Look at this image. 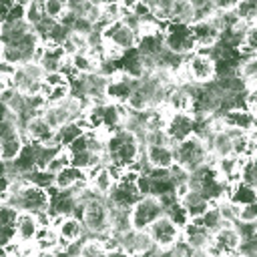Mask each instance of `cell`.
<instances>
[{"mask_svg": "<svg viewBox=\"0 0 257 257\" xmlns=\"http://www.w3.org/2000/svg\"><path fill=\"white\" fill-rule=\"evenodd\" d=\"M189 257H209V255H207V251H191Z\"/></svg>", "mask_w": 257, "mask_h": 257, "instance_id": "cell-40", "label": "cell"}, {"mask_svg": "<svg viewBox=\"0 0 257 257\" xmlns=\"http://www.w3.org/2000/svg\"><path fill=\"white\" fill-rule=\"evenodd\" d=\"M141 199L139 191L135 185H128V183H120L116 181L112 191L106 195V203L108 207L112 209H124V211H131V207Z\"/></svg>", "mask_w": 257, "mask_h": 257, "instance_id": "cell-16", "label": "cell"}, {"mask_svg": "<svg viewBox=\"0 0 257 257\" xmlns=\"http://www.w3.org/2000/svg\"><path fill=\"white\" fill-rule=\"evenodd\" d=\"M36 257H56V253L54 251H38Z\"/></svg>", "mask_w": 257, "mask_h": 257, "instance_id": "cell-39", "label": "cell"}, {"mask_svg": "<svg viewBox=\"0 0 257 257\" xmlns=\"http://www.w3.org/2000/svg\"><path fill=\"white\" fill-rule=\"evenodd\" d=\"M24 20V4L22 2H12L8 12H6V20L4 24H16Z\"/></svg>", "mask_w": 257, "mask_h": 257, "instance_id": "cell-37", "label": "cell"}, {"mask_svg": "<svg viewBox=\"0 0 257 257\" xmlns=\"http://www.w3.org/2000/svg\"><path fill=\"white\" fill-rule=\"evenodd\" d=\"M22 135V128L18 124V120L10 114L8 118L0 120V141H6V139H12V137H18Z\"/></svg>", "mask_w": 257, "mask_h": 257, "instance_id": "cell-35", "label": "cell"}, {"mask_svg": "<svg viewBox=\"0 0 257 257\" xmlns=\"http://www.w3.org/2000/svg\"><path fill=\"white\" fill-rule=\"evenodd\" d=\"M191 36H193V42L197 46V50H211L213 46H217L219 38H221V24H219V18H217V12L211 16V18H201V20H195L191 26Z\"/></svg>", "mask_w": 257, "mask_h": 257, "instance_id": "cell-8", "label": "cell"}, {"mask_svg": "<svg viewBox=\"0 0 257 257\" xmlns=\"http://www.w3.org/2000/svg\"><path fill=\"white\" fill-rule=\"evenodd\" d=\"M42 18H44V16H42V6H40V2H26V4H24V22H26L30 28H34Z\"/></svg>", "mask_w": 257, "mask_h": 257, "instance_id": "cell-33", "label": "cell"}, {"mask_svg": "<svg viewBox=\"0 0 257 257\" xmlns=\"http://www.w3.org/2000/svg\"><path fill=\"white\" fill-rule=\"evenodd\" d=\"M54 128L48 126V122L40 116V114H34L30 116L24 126H22V137L26 143L30 145H48L54 141Z\"/></svg>", "mask_w": 257, "mask_h": 257, "instance_id": "cell-14", "label": "cell"}, {"mask_svg": "<svg viewBox=\"0 0 257 257\" xmlns=\"http://www.w3.org/2000/svg\"><path fill=\"white\" fill-rule=\"evenodd\" d=\"M26 141L22 135L18 137H12V139H6V141H0V163L4 165H10L16 161V157L22 153Z\"/></svg>", "mask_w": 257, "mask_h": 257, "instance_id": "cell-24", "label": "cell"}, {"mask_svg": "<svg viewBox=\"0 0 257 257\" xmlns=\"http://www.w3.org/2000/svg\"><path fill=\"white\" fill-rule=\"evenodd\" d=\"M147 233H149L151 243L157 251H169L171 247H175L181 241V229L173 221H169L165 215L161 219H157L147 229Z\"/></svg>", "mask_w": 257, "mask_h": 257, "instance_id": "cell-9", "label": "cell"}, {"mask_svg": "<svg viewBox=\"0 0 257 257\" xmlns=\"http://www.w3.org/2000/svg\"><path fill=\"white\" fill-rule=\"evenodd\" d=\"M78 257H106V249L102 247L100 239H86V241H80V247H78Z\"/></svg>", "mask_w": 257, "mask_h": 257, "instance_id": "cell-29", "label": "cell"}, {"mask_svg": "<svg viewBox=\"0 0 257 257\" xmlns=\"http://www.w3.org/2000/svg\"><path fill=\"white\" fill-rule=\"evenodd\" d=\"M239 245H241V237L235 225H223L219 231L211 235V243L205 251L209 257H227L231 253H237Z\"/></svg>", "mask_w": 257, "mask_h": 257, "instance_id": "cell-10", "label": "cell"}, {"mask_svg": "<svg viewBox=\"0 0 257 257\" xmlns=\"http://www.w3.org/2000/svg\"><path fill=\"white\" fill-rule=\"evenodd\" d=\"M104 165L118 171L131 169L143 159V143L135 133L122 126L114 128L104 139Z\"/></svg>", "mask_w": 257, "mask_h": 257, "instance_id": "cell-1", "label": "cell"}, {"mask_svg": "<svg viewBox=\"0 0 257 257\" xmlns=\"http://www.w3.org/2000/svg\"><path fill=\"white\" fill-rule=\"evenodd\" d=\"M179 74L185 78V82H189L193 86H203V84H209L215 80L217 66H215V60L211 58L209 50H195L193 54L185 56L181 68L175 72V78Z\"/></svg>", "mask_w": 257, "mask_h": 257, "instance_id": "cell-2", "label": "cell"}, {"mask_svg": "<svg viewBox=\"0 0 257 257\" xmlns=\"http://www.w3.org/2000/svg\"><path fill=\"white\" fill-rule=\"evenodd\" d=\"M169 22H181V24L191 26L195 22V6H193V2H187V0L171 2V6H169Z\"/></svg>", "mask_w": 257, "mask_h": 257, "instance_id": "cell-23", "label": "cell"}, {"mask_svg": "<svg viewBox=\"0 0 257 257\" xmlns=\"http://www.w3.org/2000/svg\"><path fill=\"white\" fill-rule=\"evenodd\" d=\"M165 215V209L157 197H141L128 211V223L133 231H147L157 219Z\"/></svg>", "mask_w": 257, "mask_h": 257, "instance_id": "cell-6", "label": "cell"}, {"mask_svg": "<svg viewBox=\"0 0 257 257\" xmlns=\"http://www.w3.org/2000/svg\"><path fill=\"white\" fill-rule=\"evenodd\" d=\"M52 187L56 191H72L78 193L82 187H86V173L74 169V167H66L60 173H56L52 177Z\"/></svg>", "mask_w": 257, "mask_h": 257, "instance_id": "cell-19", "label": "cell"}, {"mask_svg": "<svg viewBox=\"0 0 257 257\" xmlns=\"http://www.w3.org/2000/svg\"><path fill=\"white\" fill-rule=\"evenodd\" d=\"M255 221H257V203L245 205V207H237L235 223H255Z\"/></svg>", "mask_w": 257, "mask_h": 257, "instance_id": "cell-36", "label": "cell"}, {"mask_svg": "<svg viewBox=\"0 0 257 257\" xmlns=\"http://www.w3.org/2000/svg\"><path fill=\"white\" fill-rule=\"evenodd\" d=\"M82 133H84V131L80 128V124H78L76 120H72V122H66V124H62L60 128H56L54 141H56V145H58L60 149H68Z\"/></svg>", "mask_w": 257, "mask_h": 257, "instance_id": "cell-25", "label": "cell"}, {"mask_svg": "<svg viewBox=\"0 0 257 257\" xmlns=\"http://www.w3.org/2000/svg\"><path fill=\"white\" fill-rule=\"evenodd\" d=\"M239 183L255 187L257 183V175H255V159H243L241 167H239Z\"/></svg>", "mask_w": 257, "mask_h": 257, "instance_id": "cell-32", "label": "cell"}, {"mask_svg": "<svg viewBox=\"0 0 257 257\" xmlns=\"http://www.w3.org/2000/svg\"><path fill=\"white\" fill-rule=\"evenodd\" d=\"M66 167H70V157H68V153H66V149H60L48 163H46V167H44V171L48 173V175H56V173H60L62 169H66Z\"/></svg>", "mask_w": 257, "mask_h": 257, "instance_id": "cell-31", "label": "cell"}, {"mask_svg": "<svg viewBox=\"0 0 257 257\" xmlns=\"http://www.w3.org/2000/svg\"><path fill=\"white\" fill-rule=\"evenodd\" d=\"M114 183H116V179L112 177V173H110V169H108L106 165L94 167V169H90V171L86 173V185H88L98 197H102V199H106V195L112 191Z\"/></svg>", "mask_w": 257, "mask_h": 257, "instance_id": "cell-18", "label": "cell"}, {"mask_svg": "<svg viewBox=\"0 0 257 257\" xmlns=\"http://www.w3.org/2000/svg\"><path fill=\"white\" fill-rule=\"evenodd\" d=\"M116 239H118V247L126 255H131V257H139V255L149 253V251L155 249L147 231H133V229H128L126 233L118 235Z\"/></svg>", "mask_w": 257, "mask_h": 257, "instance_id": "cell-15", "label": "cell"}, {"mask_svg": "<svg viewBox=\"0 0 257 257\" xmlns=\"http://www.w3.org/2000/svg\"><path fill=\"white\" fill-rule=\"evenodd\" d=\"M173 153H175V165L181 167L185 173H193L197 169H201L203 165H209L211 157H209V151H207V145L205 141H201L199 137H189L187 141L179 143L173 147Z\"/></svg>", "mask_w": 257, "mask_h": 257, "instance_id": "cell-3", "label": "cell"}, {"mask_svg": "<svg viewBox=\"0 0 257 257\" xmlns=\"http://www.w3.org/2000/svg\"><path fill=\"white\" fill-rule=\"evenodd\" d=\"M100 36H102V44H108L120 52L135 50L137 40H139L135 28H131L124 20H116V22L106 24L104 28H100Z\"/></svg>", "mask_w": 257, "mask_h": 257, "instance_id": "cell-7", "label": "cell"}, {"mask_svg": "<svg viewBox=\"0 0 257 257\" xmlns=\"http://www.w3.org/2000/svg\"><path fill=\"white\" fill-rule=\"evenodd\" d=\"M227 257H243V255H241V253L237 251V253H231V255H227Z\"/></svg>", "mask_w": 257, "mask_h": 257, "instance_id": "cell-41", "label": "cell"}, {"mask_svg": "<svg viewBox=\"0 0 257 257\" xmlns=\"http://www.w3.org/2000/svg\"><path fill=\"white\" fill-rule=\"evenodd\" d=\"M143 161L149 169L169 171L175 165V153L169 143H157V145H143Z\"/></svg>", "mask_w": 257, "mask_h": 257, "instance_id": "cell-12", "label": "cell"}, {"mask_svg": "<svg viewBox=\"0 0 257 257\" xmlns=\"http://www.w3.org/2000/svg\"><path fill=\"white\" fill-rule=\"evenodd\" d=\"M40 116L48 122V126L50 128H60L62 124H66V122H72V116H70V112H68V108L64 106V102L62 104H46L44 108H42V112H40Z\"/></svg>", "mask_w": 257, "mask_h": 257, "instance_id": "cell-22", "label": "cell"}, {"mask_svg": "<svg viewBox=\"0 0 257 257\" xmlns=\"http://www.w3.org/2000/svg\"><path fill=\"white\" fill-rule=\"evenodd\" d=\"M195 221H199V225H201L205 231H209L211 235H213L215 231H219L223 225H227V223L223 221V217H221V213H219V209H217L215 205H211V207L203 213V217H201V219H195Z\"/></svg>", "mask_w": 257, "mask_h": 257, "instance_id": "cell-27", "label": "cell"}, {"mask_svg": "<svg viewBox=\"0 0 257 257\" xmlns=\"http://www.w3.org/2000/svg\"><path fill=\"white\" fill-rule=\"evenodd\" d=\"M223 128L227 131H235V133H243V135H251L255 133V114L247 112L245 108H229L223 110L221 114H217Z\"/></svg>", "mask_w": 257, "mask_h": 257, "instance_id": "cell-13", "label": "cell"}, {"mask_svg": "<svg viewBox=\"0 0 257 257\" xmlns=\"http://www.w3.org/2000/svg\"><path fill=\"white\" fill-rule=\"evenodd\" d=\"M80 221L84 231H88L90 235H96V239L110 235V207L106 199H94L82 205Z\"/></svg>", "mask_w": 257, "mask_h": 257, "instance_id": "cell-4", "label": "cell"}, {"mask_svg": "<svg viewBox=\"0 0 257 257\" xmlns=\"http://www.w3.org/2000/svg\"><path fill=\"white\" fill-rule=\"evenodd\" d=\"M181 241L191 249V251H205L211 243V233L205 231L199 221H189L181 229Z\"/></svg>", "mask_w": 257, "mask_h": 257, "instance_id": "cell-20", "label": "cell"}, {"mask_svg": "<svg viewBox=\"0 0 257 257\" xmlns=\"http://www.w3.org/2000/svg\"><path fill=\"white\" fill-rule=\"evenodd\" d=\"M40 6H42V16L52 22H58L68 10L66 2H62V0H44V2H40Z\"/></svg>", "mask_w": 257, "mask_h": 257, "instance_id": "cell-28", "label": "cell"}, {"mask_svg": "<svg viewBox=\"0 0 257 257\" xmlns=\"http://www.w3.org/2000/svg\"><path fill=\"white\" fill-rule=\"evenodd\" d=\"M195 128H197V120H195L193 114H189V112L169 114L167 124H165V137L175 147V145L187 141L189 137H193L195 135Z\"/></svg>", "mask_w": 257, "mask_h": 257, "instance_id": "cell-11", "label": "cell"}, {"mask_svg": "<svg viewBox=\"0 0 257 257\" xmlns=\"http://www.w3.org/2000/svg\"><path fill=\"white\" fill-rule=\"evenodd\" d=\"M225 199L233 207H245V205H253L257 201V191H255V187H249L243 183H233V185H229Z\"/></svg>", "mask_w": 257, "mask_h": 257, "instance_id": "cell-21", "label": "cell"}, {"mask_svg": "<svg viewBox=\"0 0 257 257\" xmlns=\"http://www.w3.org/2000/svg\"><path fill=\"white\" fill-rule=\"evenodd\" d=\"M233 14H235V18L241 20V22L257 24V2H253V0H241V2H235Z\"/></svg>", "mask_w": 257, "mask_h": 257, "instance_id": "cell-26", "label": "cell"}, {"mask_svg": "<svg viewBox=\"0 0 257 257\" xmlns=\"http://www.w3.org/2000/svg\"><path fill=\"white\" fill-rule=\"evenodd\" d=\"M12 229H14V241L18 245H28V243H34V239H36V235L40 231V225H38L34 215L18 213Z\"/></svg>", "mask_w": 257, "mask_h": 257, "instance_id": "cell-17", "label": "cell"}, {"mask_svg": "<svg viewBox=\"0 0 257 257\" xmlns=\"http://www.w3.org/2000/svg\"><path fill=\"white\" fill-rule=\"evenodd\" d=\"M10 116V112H8V108H6V104L0 100V120H4V118H8Z\"/></svg>", "mask_w": 257, "mask_h": 257, "instance_id": "cell-38", "label": "cell"}, {"mask_svg": "<svg viewBox=\"0 0 257 257\" xmlns=\"http://www.w3.org/2000/svg\"><path fill=\"white\" fill-rule=\"evenodd\" d=\"M68 96H70V86L68 84H60V86L48 88V92L44 96V102L46 104H62Z\"/></svg>", "mask_w": 257, "mask_h": 257, "instance_id": "cell-34", "label": "cell"}, {"mask_svg": "<svg viewBox=\"0 0 257 257\" xmlns=\"http://www.w3.org/2000/svg\"><path fill=\"white\" fill-rule=\"evenodd\" d=\"M163 46L167 52L171 54H177L181 58L193 54L197 50L195 42H193V36H191V28L187 24H181V22H165L163 26Z\"/></svg>", "mask_w": 257, "mask_h": 257, "instance_id": "cell-5", "label": "cell"}, {"mask_svg": "<svg viewBox=\"0 0 257 257\" xmlns=\"http://www.w3.org/2000/svg\"><path fill=\"white\" fill-rule=\"evenodd\" d=\"M165 217L169 219V221H173L179 229H183L191 219H189V215H187V211H185V207L179 203V201H175L173 205H169L167 209H165Z\"/></svg>", "mask_w": 257, "mask_h": 257, "instance_id": "cell-30", "label": "cell"}]
</instances>
